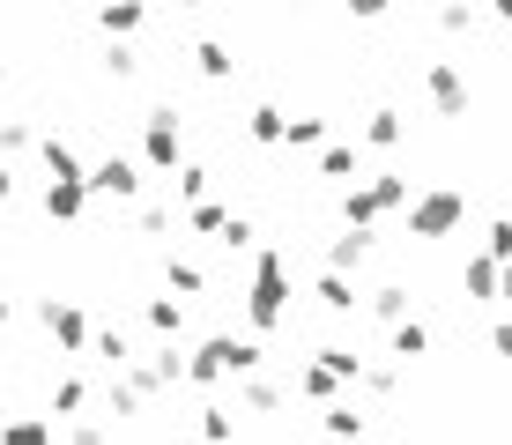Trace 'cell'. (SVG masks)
<instances>
[{
  "mask_svg": "<svg viewBox=\"0 0 512 445\" xmlns=\"http://www.w3.org/2000/svg\"><path fill=\"white\" fill-rule=\"evenodd\" d=\"M260 371V342H245V334H216L201 356H186V379L208 386V379H253Z\"/></svg>",
  "mask_w": 512,
  "mask_h": 445,
  "instance_id": "6da1fadb",
  "label": "cell"
},
{
  "mask_svg": "<svg viewBox=\"0 0 512 445\" xmlns=\"http://www.w3.org/2000/svg\"><path fill=\"white\" fill-rule=\"evenodd\" d=\"M245 312H253V327H260V334L282 327V312H290V260H282V253H260V260H253V290H245Z\"/></svg>",
  "mask_w": 512,
  "mask_h": 445,
  "instance_id": "7a4b0ae2",
  "label": "cell"
},
{
  "mask_svg": "<svg viewBox=\"0 0 512 445\" xmlns=\"http://www.w3.org/2000/svg\"><path fill=\"white\" fill-rule=\"evenodd\" d=\"M386 208H409V178L379 171V178H364L357 193H342V223H357V230H372Z\"/></svg>",
  "mask_w": 512,
  "mask_h": 445,
  "instance_id": "3957f363",
  "label": "cell"
},
{
  "mask_svg": "<svg viewBox=\"0 0 512 445\" xmlns=\"http://www.w3.org/2000/svg\"><path fill=\"white\" fill-rule=\"evenodd\" d=\"M468 216V201L453 186H431V193H416L409 201V238H446V230H461Z\"/></svg>",
  "mask_w": 512,
  "mask_h": 445,
  "instance_id": "277c9868",
  "label": "cell"
},
{
  "mask_svg": "<svg viewBox=\"0 0 512 445\" xmlns=\"http://www.w3.org/2000/svg\"><path fill=\"white\" fill-rule=\"evenodd\" d=\"M179 112H164V104H156L149 119H141V156H149V171H179Z\"/></svg>",
  "mask_w": 512,
  "mask_h": 445,
  "instance_id": "5b68a950",
  "label": "cell"
},
{
  "mask_svg": "<svg viewBox=\"0 0 512 445\" xmlns=\"http://www.w3.org/2000/svg\"><path fill=\"white\" fill-rule=\"evenodd\" d=\"M423 89H431V104H438L446 119H461L468 104H475V89H468V75H461L453 60H423Z\"/></svg>",
  "mask_w": 512,
  "mask_h": 445,
  "instance_id": "8992f818",
  "label": "cell"
},
{
  "mask_svg": "<svg viewBox=\"0 0 512 445\" xmlns=\"http://www.w3.org/2000/svg\"><path fill=\"white\" fill-rule=\"evenodd\" d=\"M38 319H45V334H52L60 349H90V319H82L75 305H67V297H45V305H38Z\"/></svg>",
  "mask_w": 512,
  "mask_h": 445,
  "instance_id": "52a82bcc",
  "label": "cell"
},
{
  "mask_svg": "<svg viewBox=\"0 0 512 445\" xmlns=\"http://www.w3.org/2000/svg\"><path fill=\"white\" fill-rule=\"evenodd\" d=\"M90 193H104V201H134V193H141L134 156H104V164H90Z\"/></svg>",
  "mask_w": 512,
  "mask_h": 445,
  "instance_id": "ba28073f",
  "label": "cell"
},
{
  "mask_svg": "<svg viewBox=\"0 0 512 445\" xmlns=\"http://www.w3.org/2000/svg\"><path fill=\"white\" fill-rule=\"evenodd\" d=\"M82 208H90V178H52L45 186V216L52 223H75Z\"/></svg>",
  "mask_w": 512,
  "mask_h": 445,
  "instance_id": "9c48e42d",
  "label": "cell"
},
{
  "mask_svg": "<svg viewBox=\"0 0 512 445\" xmlns=\"http://www.w3.org/2000/svg\"><path fill=\"white\" fill-rule=\"evenodd\" d=\"M38 156H45V171H52V178H90V164H82V156L67 149L60 134H45V141H38Z\"/></svg>",
  "mask_w": 512,
  "mask_h": 445,
  "instance_id": "30bf717a",
  "label": "cell"
},
{
  "mask_svg": "<svg viewBox=\"0 0 512 445\" xmlns=\"http://www.w3.org/2000/svg\"><path fill=\"white\" fill-rule=\"evenodd\" d=\"M141 15H149L141 0H104V8H97V23L112 30V38H134V30H141Z\"/></svg>",
  "mask_w": 512,
  "mask_h": 445,
  "instance_id": "8fae6325",
  "label": "cell"
},
{
  "mask_svg": "<svg viewBox=\"0 0 512 445\" xmlns=\"http://www.w3.org/2000/svg\"><path fill=\"white\" fill-rule=\"evenodd\" d=\"M364 253H372V230H357V223H349L342 238H334V253H327V267H342V275H349V267H364Z\"/></svg>",
  "mask_w": 512,
  "mask_h": 445,
  "instance_id": "7c38bea8",
  "label": "cell"
},
{
  "mask_svg": "<svg viewBox=\"0 0 512 445\" xmlns=\"http://www.w3.org/2000/svg\"><path fill=\"white\" fill-rule=\"evenodd\" d=\"M386 342H394V356H431V327H423V319H394V334H386Z\"/></svg>",
  "mask_w": 512,
  "mask_h": 445,
  "instance_id": "4fadbf2b",
  "label": "cell"
},
{
  "mask_svg": "<svg viewBox=\"0 0 512 445\" xmlns=\"http://www.w3.org/2000/svg\"><path fill=\"white\" fill-rule=\"evenodd\" d=\"M320 423H327V438H342V445H357V438H364V416H357L349 401H327V408H320Z\"/></svg>",
  "mask_w": 512,
  "mask_h": 445,
  "instance_id": "5bb4252c",
  "label": "cell"
},
{
  "mask_svg": "<svg viewBox=\"0 0 512 445\" xmlns=\"http://www.w3.org/2000/svg\"><path fill=\"white\" fill-rule=\"evenodd\" d=\"M320 305L327 312H357V282H349L342 267H327V275H320Z\"/></svg>",
  "mask_w": 512,
  "mask_h": 445,
  "instance_id": "9a60e30c",
  "label": "cell"
},
{
  "mask_svg": "<svg viewBox=\"0 0 512 445\" xmlns=\"http://www.w3.org/2000/svg\"><path fill=\"white\" fill-rule=\"evenodd\" d=\"M334 386H342L334 364H305V371H297V394H305V401H334Z\"/></svg>",
  "mask_w": 512,
  "mask_h": 445,
  "instance_id": "2e32d148",
  "label": "cell"
},
{
  "mask_svg": "<svg viewBox=\"0 0 512 445\" xmlns=\"http://www.w3.org/2000/svg\"><path fill=\"white\" fill-rule=\"evenodd\" d=\"M461 290H468V297H498V260L475 253V260L461 267Z\"/></svg>",
  "mask_w": 512,
  "mask_h": 445,
  "instance_id": "e0dca14e",
  "label": "cell"
},
{
  "mask_svg": "<svg viewBox=\"0 0 512 445\" xmlns=\"http://www.w3.org/2000/svg\"><path fill=\"white\" fill-rule=\"evenodd\" d=\"M0 445H52V423H45V416H8Z\"/></svg>",
  "mask_w": 512,
  "mask_h": 445,
  "instance_id": "ac0fdd59",
  "label": "cell"
},
{
  "mask_svg": "<svg viewBox=\"0 0 512 445\" xmlns=\"http://www.w3.org/2000/svg\"><path fill=\"white\" fill-rule=\"evenodd\" d=\"M15 149H30V127H15V119H8V127H0V201L15 193V171H8V156H15Z\"/></svg>",
  "mask_w": 512,
  "mask_h": 445,
  "instance_id": "d6986e66",
  "label": "cell"
},
{
  "mask_svg": "<svg viewBox=\"0 0 512 445\" xmlns=\"http://www.w3.org/2000/svg\"><path fill=\"white\" fill-rule=\"evenodd\" d=\"M245 127H253V141H290V119H282L275 104H253V112H245Z\"/></svg>",
  "mask_w": 512,
  "mask_h": 445,
  "instance_id": "ffe728a7",
  "label": "cell"
},
{
  "mask_svg": "<svg viewBox=\"0 0 512 445\" xmlns=\"http://www.w3.org/2000/svg\"><path fill=\"white\" fill-rule=\"evenodd\" d=\"M401 134H409V127H401V112H386V104H379L372 119H364V141H372V149H394Z\"/></svg>",
  "mask_w": 512,
  "mask_h": 445,
  "instance_id": "44dd1931",
  "label": "cell"
},
{
  "mask_svg": "<svg viewBox=\"0 0 512 445\" xmlns=\"http://www.w3.org/2000/svg\"><path fill=\"white\" fill-rule=\"evenodd\" d=\"M164 282H171V290H186V297H201V290H208V275H201L193 260H179V253L164 260Z\"/></svg>",
  "mask_w": 512,
  "mask_h": 445,
  "instance_id": "7402d4cb",
  "label": "cell"
},
{
  "mask_svg": "<svg viewBox=\"0 0 512 445\" xmlns=\"http://www.w3.org/2000/svg\"><path fill=\"white\" fill-rule=\"evenodd\" d=\"M90 342H97V356H104V364H112V371H127V364H134V342H127V334H119V327L90 334Z\"/></svg>",
  "mask_w": 512,
  "mask_h": 445,
  "instance_id": "603a6c76",
  "label": "cell"
},
{
  "mask_svg": "<svg viewBox=\"0 0 512 445\" xmlns=\"http://www.w3.org/2000/svg\"><path fill=\"white\" fill-rule=\"evenodd\" d=\"M104 408H112V416H134V408H141V386H134V371H112V394H104Z\"/></svg>",
  "mask_w": 512,
  "mask_h": 445,
  "instance_id": "cb8c5ba5",
  "label": "cell"
},
{
  "mask_svg": "<svg viewBox=\"0 0 512 445\" xmlns=\"http://www.w3.org/2000/svg\"><path fill=\"white\" fill-rule=\"evenodd\" d=\"M193 67H201V75H216V82H223V75H231L238 60H231V52H223L216 38H201V45H193Z\"/></svg>",
  "mask_w": 512,
  "mask_h": 445,
  "instance_id": "d4e9b609",
  "label": "cell"
},
{
  "mask_svg": "<svg viewBox=\"0 0 512 445\" xmlns=\"http://www.w3.org/2000/svg\"><path fill=\"white\" fill-rule=\"evenodd\" d=\"M372 312L386 319V327H394V319H409V290H401V282H386V290H372Z\"/></svg>",
  "mask_w": 512,
  "mask_h": 445,
  "instance_id": "484cf974",
  "label": "cell"
},
{
  "mask_svg": "<svg viewBox=\"0 0 512 445\" xmlns=\"http://www.w3.org/2000/svg\"><path fill=\"white\" fill-rule=\"evenodd\" d=\"M231 431H238L231 408H201V438H208V445H231Z\"/></svg>",
  "mask_w": 512,
  "mask_h": 445,
  "instance_id": "4316f807",
  "label": "cell"
},
{
  "mask_svg": "<svg viewBox=\"0 0 512 445\" xmlns=\"http://www.w3.org/2000/svg\"><path fill=\"white\" fill-rule=\"evenodd\" d=\"M223 223H231V208H216V201H193L186 208V230H216V238H223Z\"/></svg>",
  "mask_w": 512,
  "mask_h": 445,
  "instance_id": "83f0119b",
  "label": "cell"
},
{
  "mask_svg": "<svg viewBox=\"0 0 512 445\" xmlns=\"http://www.w3.org/2000/svg\"><path fill=\"white\" fill-rule=\"evenodd\" d=\"M349 171H357V149H349V141L320 149V178H349Z\"/></svg>",
  "mask_w": 512,
  "mask_h": 445,
  "instance_id": "f1b7e54d",
  "label": "cell"
},
{
  "mask_svg": "<svg viewBox=\"0 0 512 445\" xmlns=\"http://www.w3.org/2000/svg\"><path fill=\"white\" fill-rule=\"evenodd\" d=\"M149 327H156V334H179V327H186V312L171 305V297H149Z\"/></svg>",
  "mask_w": 512,
  "mask_h": 445,
  "instance_id": "f546056e",
  "label": "cell"
},
{
  "mask_svg": "<svg viewBox=\"0 0 512 445\" xmlns=\"http://www.w3.org/2000/svg\"><path fill=\"white\" fill-rule=\"evenodd\" d=\"M438 30H453V38L475 30V8H468V0H446V8H438Z\"/></svg>",
  "mask_w": 512,
  "mask_h": 445,
  "instance_id": "4dcf8cb0",
  "label": "cell"
},
{
  "mask_svg": "<svg viewBox=\"0 0 512 445\" xmlns=\"http://www.w3.org/2000/svg\"><path fill=\"white\" fill-rule=\"evenodd\" d=\"M82 401H90V394H82V379H60V386H52V416H75Z\"/></svg>",
  "mask_w": 512,
  "mask_h": 445,
  "instance_id": "1f68e13d",
  "label": "cell"
},
{
  "mask_svg": "<svg viewBox=\"0 0 512 445\" xmlns=\"http://www.w3.org/2000/svg\"><path fill=\"white\" fill-rule=\"evenodd\" d=\"M104 67H112V75H119V82H127V75H134V67H141V52H134L127 38H119L112 52H104Z\"/></svg>",
  "mask_w": 512,
  "mask_h": 445,
  "instance_id": "d6a6232c",
  "label": "cell"
},
{
  "mask_svg": "<svg viewBox=\"0 0 512 445\" xmlns=\"http://www.w3.org/2000/svg\"><path fill=\"white\" fill-rule=\"evenodd\" d=\"M320 364H334L342 379H364V356L357 349H320Z\"/></svg>",
  "mask_w": 512,
  "mask_h": 445,
  "instance_id": "836d02e7",
  "label": "cell"
},
{
  "mask_svg": "<svg viewBox=\"0 0 512 445\" xmlns=\"http://www.w3.org/2000/svg\"><path fill=\"white\" fill-rule=\"evenodd\" d=\"M327 134V119H290V149H312Z\"/></svg>",
  "mask_w": 512,
  "mask_h": 445,
  "instance_id": "e575fe53",
  "label": "cell"
},
{
  "mask_svg": "<svg viewBox=\"0 0 512 445\" xmlns=\"http://www.w3.org/2000/svg\"><path fill=\"white\" fill-rule=\"evenodd\" d=\"M282 394H275V386L268 379H245V408H260V416H268V408H275Z\"/></svg>",
  "mask_w": 512,
  "mask_h": 445,
  "instance_id": "d590c367",
  "label": "cell"
},
{
  "mask_svg": "<svg viewBox=\"0 0 512 445\" xmlns=\"http://www.w3.org/2000/svg\"><path fill=\"white\" fill-rule=\"evenodd\" d=\"M171 223H179V216H171V208H141V238H164Z\"/></svg>",
  "mask_w": 512,
  "mask_h": 445,
  "instance_id": "8d00e7d4",
  "label": "cell"
},
{
  "mask_svg": "<svg viewBox=\"0 0 512 445\" xmlns=\"http://www.w3.org/2000/svg\"><path fill=\"white\" fill-rule=\"evenodd\" d=\"M201 186H208V171L201 164H179V193H186V201H201Z\"/></svg>",
  "mask_w": 512,
  "mask_h": 445,
  "instance_id": "74e56055",
  "label": "cell"
},
{
  "mask_svg": "<svg viewBox=\"0 0 512 445\" xmlns=\"http://www.w3.org/2000/svg\"><path fill=\"white\" fill-rule=\"evenodd\" d=\"M490 260H512V223H490Z\"/></svg>",
  "mask_w": 512,
  "mask_h": 445,
  "instance_id": "f35d334b",
  "label": "cell"
},
{
  "mask_svg": "<svg viewBox=\"0 0 512 445\" xmlns=\"http://www.w3.org/2000/svg\"><path fill=\"white\" fill-rule=\"evenodd\" d=\"M67 445H104V431H97V423H75V431H67Z\"/></svg>",
  "mask_w": 512,
  "mask_h": 445,
  "instance_id": "ab89813d",
  "label": "cell"
},
{
  "mask_svg": "<svg viewBox=\"0 0 512 445\" xmlns=\"http://www.w3.org/2000/svg\"><path fill=\"white\" fill-rule=\"evenodd\" d=\"M349 15H357V23H372V15H386V0H349Z\"/></svg>",
  "mask_w": 512,
  "mask_h": 445,
  "instance_id": "60d3db41",
  "label": "cell"
},
{
  "mask_svg": "<svg viewBox=\"0 0 512 445\" xmlns=\"http://www.w3.org/2000/svg\"><path fill=\"white\" fill-rule=\"evenodd\" d=\"M498 305H512V260L498 267Z\"/></svg>",
  "mask_w": 512,
  "mask_h": 445,
  "instance_id": "b9f144b4",
  "label": "cell"
},
{
  "mask_svg": "<svg viewBox=\"0 0 512 445\" xmlns=\"http://www.w3.org/2000/svg\"><path fill=\"white\" fill-rule=\"evenodd\" d=\"M490 342H498V356H512V319H505V327H498V334H490Z\"/></svg>",
  "mask_w": 512,
  "mask_h": 445,
  "instance_id": "7bdbcfd3",
  "label": "cell"
},
{
  "mask_svg": "<svg viewBox=\"0 0 512 445\" xmlns=\"http://www.w3.org/2000/svg\"><path fill=\"white\" fill-rule=\"evenodd\" d=\"M490 8H498V15H505V23H512V0H490Z\"/></svg>",
  "mask_w": 512,
  "mask_h": 445,
  "instance_id": "ee69618b",
  "label": "cell"
},
{
  "mask_svg": "<svg viewBox=\"0 0 512 445\" xmlns=\"http://www.w3.org/2000/svg\"><path fill=\"white\" fill-rule=\"evenodd\" d=\"M0 327H8V297H0Z\"/></svg>",
  "mask_w": 512,
  "mask_h": 445,
  "instance_id": "f6af8a7d",
  "label": "cell"
},
{
  "mask_svg": "<svg viewBox=\"0 0 512 445\" xmlns=\"http://www.w3.org/2000/svg\"><path fill=\"white\" fill-rule=\"evenodd\" d=\"M193 8H223V0H193Z\"/></svg>",
  "mask_w": 512,
  "mask_h": 445,
  "instance_id": "bcb514c9",
  "label": "cell"
},
{
  "mask_svg": "<svg viewBox=\"0 0 512 445\" xmlns=\"http://www.w3.org/2000/svg\"><path fill=\"white\" fill-rule=\"evenodd\" d=\"M357 445H379V438H357Z\"/></svg>",
  "mask_w": 512,
  "mask_h": 445,
  "instance_id": "7dc6e473",
  "label": "cell"
},
{
  "mask_svg": "<svg viewBox=\"0 0 512 445\" xmlns=\"http://www.w3.org/2000/svg\"><path fill=\"white\" fill-rule=\"evenodd\" d=\"M0 431H8V416H0Z\"/></svg>",
  "mask_w": 512,
  "mask_h": 445,
  "instance_id": "c3c4849f",
  "label": "cell"
},
{
  "mask_svg": "<svg viewBox=\"0 0 512 445\" xmlns=\"http://www.w3.org/2000/svg\"><path fill=\"white\" fill-rule=\"evenodd\" d=\"M290 8H297V0H290Z\"/></svg>",
  "mask_w": 512,
  "mask_h": 445,
  "instance_id": "681fc988",
  "label": "cell"
}]
</instances>
